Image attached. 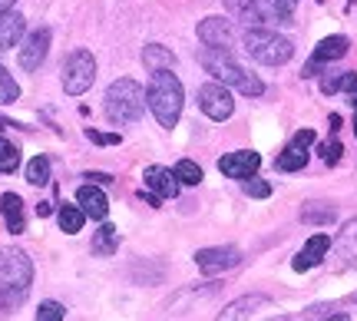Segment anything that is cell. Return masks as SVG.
I'll return each instance as SVG.
<instances>
[{"mask_svg":"<svg viewBox=\"0 0 357 321\" xmlns=\"http://www.w3.org/2000/svg\"><path fill=\"white\" fill-rule=\"evenodd\" d=\"M242 189L252 195V199H268V195H271V186H268L265 179H255V176L242 179Z\"/></svg>","mask_w":357,"mask_h":321,"instance_id":"1f68e13d","label":"cell"},{"mask_svg":"<svg viewBox=\"0 0 357 321\" xmlns=\"http://www.w3.org/2000/svg\"><path fill=\"white\" fill-rule=\"evenodd\" d=\"M26 182L30 186H47L50 182V159L47 156H33L26 163Z\"/></svg>","mask_w":357,"mask_h":321,"instance_id":"d4e9b609","label":"cell"},{"mask_svg":"<svg viewBox=\"0 0 357 321\" xmlns=\"http://www.w3.org/2000/svg\"><path fill=\"white\" fill-rule=\"evenodd\" d=\"M142 64L149 66V70H172L176 66V53L166 50V47H159V43H149L146 50H142Z\"/></svg>","mask_w":357,"mask_h":321,"instance_id":"603a6c76","label":"cell"},{"mask_svg":"<svg viewBox=\"0 0 357 321\" xmlns=\"http://www.w3.org/2000/svg\"><path fill=\"white\" fill-rule=\"evenodd\" d=\"M242 43H245V50H248V57L258 60V64H265V66H281L294 57L291 40L275 33V30H268V27H252V30H245Z\"/></svg>","mask_w":357,"mask_h":321,"instance_id":"5b68a950","label":"cell"},{"mask_svg":"<svg viewBox=\"0 0 357 321\" xmlns=\"http://www.w3.org/2000/svg\"><path fill=\"white\" fill-rule=\"evenodd\" d=\"M77 202L83 206V212H86L89 218H96V222H102V218L109 216V199H106V193H102L96 182H89V186H79Z\"/></svg>","mask_w":357,"mask_h":321,"instance_id":"2e32d148","label":"cell"},{"mask_svg":"<svg viewBox=\"0 0 357 321\" xmlns=\"http://www.w3.org/2000/svg\"><path fill=\"white\" fill-rule=\"evenodd\" d=\"M30 282H33V262L24 248H0V295L7 298V305L17 308L24 305V298L30 295Z\"/></svg>","mask_w":357,"mask_h":321,"instance_id":"3957f363","label":"cell"},{"mask_svg":"<svg viewBox=\"0 0 357 321\" xmlns=\"http://www.w3.org/2000/svg\"><path fill=\"white\" fill-rule=\"evenodd\" d=\"M24 30H26V20L13 10V7L0 13V50H10V47H17V43L24 40Z\"/></svg>","mask_w":357,"mask_h":321,"instance_id":"e0dca14e","label":"cell"},{"mask_svg":"<svg viewBox=\"0 0 357 321\" xmlns=\"http://www.w3.org/2000/svg\"><path fill=\"white\" fill-rule=\"evenodd\" d=\"M102 110H106V119L113 126H126V123H136L146 110V90H142L136 80H116L113 87L106 90V100H102Z\"/></svg>","mask_w":357,"mask_h":321,"instance_id":"277c9868","label":"cell"},{"mask_svg":"<svg viewBox=\"0 0 357 321\" xmlns=\"http://www.w3.org/2000/svg\"><path fill=\"white\" fill-rule=\"evenodd\" d=\"M20 100V87H17V80L13 73H7V66H0V103H17Z\"/></svg>","mask_w":357,"mask_h":321,"instance_id":"83f0119b","label":"cell"},{"mask_svg":"<svg viewBox=\"0 0 357 321\" xmlns=\"http://www.w3.org/2000/svg\"><path fill=\"white\" fill-rule=\"evenodd\" d=\"M50 212H53V206H50V202H40V206H37V216H40V218H47V216H50Z\"/></svg>","mask_w":357,"mask_h":321,"instance_id":"8d00e7d4","label":"cell"},{"mask_svg":"<svg viewBox=\"0 0 357 321\" xmlns=\"http://www.w3.org/2000/svg\"><path fill=\"white\" fill-rule=\"evenodd\" d=\"M3 311H10V305H7V298L0 295V315H3Z\"/></svg>","mask_w":357,"mask_h":321,"instance_id":"ab89813d","label":"cell"},{"mask_svg":"<svg viewBox=\"0 0 357 321\" xmlns=\"http://www.w3.org/2000/svg\"><path fill=\"white\" fill-rule=\"evenodd\" d=\"M195 33H199V40H202L205 47H231L235 27L225 17H205L202 24L195 27Z\"/></svg>","mask_w":357,"mask_h":321,"instance_id":"4fadbf2b","label":"cell"},{"mask_svg":"<svg viewBox=\"0 0 357 321\" xmlns=\"http://www.w3.org/2000/svg\"><path fill=\"white\" fill-rule=\"evenodd\" d=\"M116 245H119V232H116V225H109V222L102 218L100 232H96V239H93V248H96L100 255H113Z\"/></svg>","mask_w":357,"mask_h":321,"instance_id":"cb8c5ba5","label":"cell"},{"mask_svg":"<svg viewBox=\"0 0 357 321\" xmlns=\"http://www.w3.org/2000/svg\"><path fill=\"white\" fill-rule=\"evenodd\" d=\"M301 218H305L307 225H328V222H334V218H337V212H334L331 206L318 209V202H307V206L301 209Z\"/></svg>","mask_w":357,"mask_h":321,"instance_id":"484cf974","label":"cell"},{"mask_svg":"<svg viewBox=\"0 0 357 321\" xmlns=\"http://www.w3.org/2000/svg\"><path fill=\"white\" fill-rule=\"evenodd\" d=\"M146 186H149V193H155L159 199H176L178 195V176L176 169H166V166H149L146 169Z\"/></svg>","mask_w":357,"mask_h":321,"instance_id":"5bb4252c","label":"cell"},{"mask_svg":"<svg viewBox=\"0 0 357 321\" xmlns=\"http://www.w3.org/2000/svg\"><path fill=\"white\" fill-rule=\"evenodd\" d=\"M47 50H50V30L40 27V30H33V33L24 40V47H20V70H26V73L40 70V64L47 60Z\"/></svg>","mask_w":357,"mask_h":321,"instance_id":"8fae6325","label":"cell"},{"mask_svg":"<svg viewBox=\"0 0 357 321\" xmlns=\"http://www.w3.org/2000/svg\"><path fill=\"white\" fill-rule=\"evenodd\" d=\"M242 262V252L231 248V245H215V248H199L195 252V265L205 275H218V271H229Z\"/></svg>","mask_w":357,"mask_h":321,"instance_id":"9c48e42d","label":"cell"},{"mask_svg":"<svg viewBox=\"0 0 357 321\" xmlns=\"http://www.w3.org/2000/svg\"><path fill=\"white\" fill-rule=\"evenodd\" d=\"M56 218H60V229L66 232V235H77L79 229H83V222H86V212H83V206H73V202H66V206H60V212H56Z\"/></svg>","mask_w":357,"mask_h":321,"instance_id":"7402d4cb","label":"cell"},{"mask_svg":"<svg viewBox=\"0 0 357 321\" xmlns=\"http://www.w3.org/2000/svg\"><path fill=\"white\" fill-rule=\"evenodd\" d=\"M275 7H278L281 17L291 24V13H294V7H298V0H275Z\"/></svg>","mask_w":357,"mask_h":321,"instance_id":"e575fe53","label":"cell"},{"mask_svg":"<svg viewBox=\"0 0 357 321\" xmlns=\"http://www.w3.org/2000/svg\"><path fill=\"white\" fill-rule=\"evenodd\" d=\"M347 50H351V40H347V37H337V33H334V37H324L318 47H314L311 60L324 66V64H334V60L347 57Z\"/></svg>","mask_w":357,"mask_h":321,"instance_id":"ac0fdd59","label":"cell"},{"mask_svg":"<svg viewBox=\"0 0 357 321\" xmlns=\"http://www.w3.org/2000/svg\"><path fill=\"white\" fill-rule=\"evenodd\" d=\"M321 153H324V163H328V166H334V163L341 159V153H344V149H341V142H337V140H331L324 149H321Z\"/></svg>","mask_w":357,"mask_h":321,"instance_id":"836d02e7","label":"cell"},{"mask_svg":"<svg viewBox=\"0 0 357 321\" xmlns=\"http://www.w3.org/2000/svg\"><path fill=\"white\" fill-rule=\"evenodd\" d=\"M328 248H331V239L324 235V232H318V235H311L305 242V248L294 255V271H307V269H314V265H321V258L328 255Z\"/></svg>","mask_w":357,"mask_h":321,"instance_id":"9a60e30c","label":"cell"},{"mask_svg":"<svg viewBox=\"0 0 357 321\" xmlns=\"http://www.w3.org/2000/svg\"><path fill=\"white\" fill-rule=\"evenodd\" d=\"M225 3V10L231 17H238L245 24L252 27H271V24H288L281 10L275 7V0H222Z\"/></svg>","mask_w":357,"mask_h":321,"instance_id":"52a82bcc","label":"cell"},{"mask_svg":"<svg viewBox=\"0 0 357 321\" xmlns=\"http://www.w3.org/2000/svg\"><path fill=\"white\" fill-rule=\"evenodd\" d=\"M354 136H357V113H354Z\"/></svg>","mask_w":357,"mask_h":321,"instance_id":"60d3db41","label":"cell"},{"mask_svg":"<svg viewBox=\"0 0 357 321\" xmlns=\"http://www.w3.org/2000/svg\"><path fill=\"white\" fill-rule=\"evenodd\" d=\"M96 80V60L89 50H73L63 60V90L70 96H83Z\"/></svg>","mask_w":357,"mask_h":321,"instance_id":"8992f818","label":"cell"},{"mask_svg":"<svg viewBox=\"0 0 357 321\" xmlns=\"http://www.w3.org/2000/svg\"><path fill=\"white\" fill-rule=\"evenodd\" d=\"M199 106H202V113L208 116V119H215V123H222V119H229L231 113H235V100H231V93L225 90V83H205L202 90H199Z\"/></svg>","mask_w":357,"mask_h":321,"instance_id":"ba28073f","label":"cell"},{"mask_svg":"<svg viewBox=\"0 0 357 321\" xmlns=\"http://www.w3.org/2000/svg\"><path fill=\"white\" fill-rule=\"evenodd\" d=\"M199 64H202L218 83L238 90L242 96H261V93H265V83H261L255 73H248L229 53V47H202V50H199Z\"/></svg>","mask_w":357,"mask_h":321,"instance_id":"6da1fadb","label":"cell"},{"mask_svg":"<svg viewBox=\"0 0 357 321\" xmlns=\"http://www.w3.org/2000/svg\"><path fill=\"white\" fill-rule=\"evenodd\" d=\"M0 212H3V222H7V232L10 235H20L26 225V218H24V199L17 193H7L3 199H0Z\"/></svg>","mask_w":357,"mask_h":321,"instance_id":"d6986e66","label":"cell"},{"mask_svg":"<svg viewBox=\"0 0 357 321\" xmlns=\"http://www.w3.org/2000/svg\"><path fill=\"white\" fill-rule=\"evenodd\" d=\"M86 140L96 142V146H119L123 136H119V133H96V129H86Z\"/></svg>","mask_w":357,"mask_h":321,"instance_id":"d6a6232c","label":"cell"},{"mask_svg":"<svg viewBox=\"0 0 357 321\" xmlns=\"http://www.w3.org/2000/svg\"><path fill=\"white\" fill-rule=\"evenodd\" d=\"M83 179L96 182V186H109V182H113V176H109V172H86V176H83Z\"/></svg>","mask_w":357,"mask_h":321,"instance_id":"d590c367","label":"cell"},{"mask_svg":"<svg viewBox=\"0 0 357 321\" xmlns=\"http://www.w3.org/2000/svg\"><path fill=\"white\" fill-rule=\"evenodd\" d=\"M258 166H261V156L255 149H242V153H229L218 159V169L229 176V179H248V176H255Z\"/></svg>","mask_w":357,"mask_h":321,"instance_id":"7c38bea8","label":"cell"},{"mask_svg":"<svg viewBox=\"0 0 357 321\" xmlns=\"http://www.w3.org/2000/svg\"><path fill=\"white\" fill-rule=\"evenodd\" d=\"M268 305V298L265 295H248V298H238V301H231L229 308L222 311L218 318L222 321H231V318H252L258 308H265Z\"/></svg>","mask_w":357,"mask_h":321,"instance_id":"44dd1931","label":"cell"},{"mask_svg":"<svg viewBox=\"0 0 357 321\" xmlns=\"http://www.w3.org/2000/svg\"><path fill=\"white\" fill-rule=\"evenodd\" d=\"M357 87V73H351V70H328V73H321V93H328V96H334V93H351Z\"/></svg>","mask_w":357,"mask_h":321,"instance_id":"ffe728a7","label":"cell"},{"mask_svg":"<svg viewBox=\"0 0 357 321\" xmlns=\"http://www.w3.org/2000/svg\"><path fill=\"white\" fill-rule=\"evenodd\" d=\"M314 129H301V133H294V140L288 142V149L278 156V163L275 166L281 169V172H298V169L307 166V149L314 146Z\"/></svg>","mask_w":357,"mask_h":321,"instance_id":"30bf717a","label":"cell"},{"mask_svg":"<svg viewBox=\"0 0 357 321\" xmlns=\"http://www.w3.org/2000/svg\"><path fill=\"white\" fill-rule=\"evenodd\" d=\"M347 100H351V106H354V110H357V87H354V90H351V93H347Z\"/></svg>","mask_w":357,"mask_h":321,"instance_id":"f35d334b","label":"cell"},{"mask_svg":"<svg viewBox=\"0 0 357 321\" xmlns=\"http://www.w3.org/2000/svg\"><path fill=\"white\" fill-rule=\"evenodd\" d=\"M146 103L153 110V116L159 119L162 129L178 126V116H182V106H185V90L172 70H153L149 77V87H146Z\"/></svg>","mask_w":357,"mask_h":321,"instance_id":"7a4b0ae2","label":"cell"},{"mask_svg":"<svg viewBox=\"0 0 357 321\" xmlns=\"http://www.w3.org/2000/svg\"><path fill=\"white\" fill-rule=\"evenodd\" d=\"M20 166V149L0 136V172H17Z\"/></svg>","mask_w":357,"mask_h":321,"instance_id":"f546056e","label":"cell"},{"mask_svg":"<svg viewBox=\"0 0 357 321\" xmlns=\"http://www.w3.org/2000/svg\"><path fill=\"white\" fill-rule=\"evenodd\" d=\"M176 176H178L182 186H199V182H202V166H199V163H192V159H178Z\"/></svg>","mask_w":357,"mask_h":321,"instance_id":"f1b7e54d","label":"cell"},{"mask_svg":"<svg viewBox=\"0 0 357 321\" xmlns=\"http://www.w3.org/2000/svg\"><path fill=\"white\" fill-rule=\"evenodd\" d=\"M337 245H341V252H344L347 262H351V265H357V218H354V222H347V229L341 232Z\"/></svg>","mask_w":357,"mask_h":321,"instance_id":"4316f807","label":"cell"},{"mask_svg":"<svg viewBox=\"0 0 357 321\" xmlns=\"http://www.w3.org/2000/svg\"><path fill=\"white\" fill-rule=\"evenodd\" d=\"M13 3H17V0H0V13H3V10H10Z\"/></svg>","mask_w":357,"mask_h":321,"instance_id":"74e56055","label":"cell"},{"mask_svg":"<svg viewBox=\"0 0 357 321\" xmlns=\"http://www.w3.org/2000/svg\"><path fill=\"white\" fill-rule=\"evenodd\" d=\"M66 318V308L60 301H43L37 308V321H63Z\"/></svg>","mask_w":357,"mask_h":321,"instance_id":"4dcf8cb0","label":"cell"}]
</instances>
